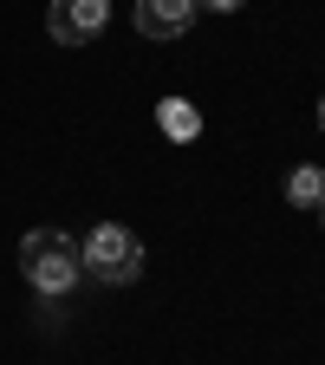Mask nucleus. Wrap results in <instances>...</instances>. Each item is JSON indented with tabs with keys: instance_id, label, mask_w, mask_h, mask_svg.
Wrapping results in <instances>:
<instances>
[{
	"instance_id": "nucleus-1",
	"label": "nucleus",
	"mask_w": 325,
	"mask_h": 365,
	"mask_svg": "<svg viewBox=\"0 0 325 365\" xmlns=\"http://www.w3.org/2000/svg\"><path fill=\"white\" fill-rule=\"evenodd\" d=\"M20 274L33 281V294L59 300L85 281V261H78V242L59 235V228H33V235L20 242Z\"/></svg>"
},
{
	"instance_id": "nucleus-2",
	"label": "nucleus",
	"mask_w": 325,
	"mask_h": 365,
	"mask_svg": "<svg viewBox=\"0 0 325 365\" xmlns=\"http://www.w3.org/2000/svg\"><path fill=\"white\" fill-rule=\"evenodd\" d=\"M78 261H85L91 281L130 287L137 274H144V242H137V228H124V222H98L91 242H78Z\"/></svg>"
},
{
	"instance_id": "nucleus-3",
	"label": "nucleus",
	"mask_w": 325,
	"mask_h": 365,
	"mask_svg": "<svg viewBox=\"0 0 325 365\" xmlns=\"http://www.w3.org/2000/svg\"><path fill=\"white\" fill-rule=\"evenodd\" d=\"M105 20H111V0H53L46 7V33L59 46H91L105 33Z\"/></svg>"
},
{
	"instance_id": "nucleus-4",
	"label": "nucleus",
	"mask_w": 325,
	"mask_h": 365,
	"mask_svg": "<svg viewBox=\"0 0 325 365\" xmlns=\"http://www.w3.org/2000/svg\"><path fill=\"white\" fill-rule=\"evenodd\" d=\"M196 20V0H137V33L144 39H182Z\"/></svg>"
},
{
	"instance_id": "nucleus-5",
	"label": "nucleus",
	"mask_w": 325,
	"mask_h": 365,
	"mask_svg": "<svg viewBox=\"0 0 325 365\" xmlns=\"http://www.w3.org/2000/svg\"><path fill=\"white\" fill-rule=\"evenodd\" d=\"M156 118H163V130L176 137V144H196V137H202V111H196L189 98H163Z\"/></svg>"
},
{
	"instance_id": "nucleus-6",
	"label": "nucleus",
	"mask_w": 325,
	"mask_h": 365,
	"mask_svg": "<svg viewBox=\"0 0 325 365\" xmlns=\"http://www.w3.org/2000/svg\"><path fill=\"white\" fill-rule=\"evenodd\" d=\"M319 196H325V170H306V163H299V170L287 176V202H293V209H319Z\"/></svg>"
},
{
	"instance_id": "nucleus-7",
	"label": "nucleus",
	"mask_w": 325,
	"mask_h": 365,
	"mask_svg": "<svg viewBox=\"0 0 325 365\" xmlns=\"http://www.w3.org/2000/svg\"><path fill=\"white\" fill-rule=\"evenodd\" d=\"M208 14H235V7H247V0H202Z\"/></svg>"
},
{
	"instance_id": "nucleus-8",
	"label": "nucleus",
	"mask_w": 325,
	"mask_h": 365,
	"mask_svg": "<svg viewBox=\"0 0 325 365\" xmlns=\"http://www.w3.org/2000/svg\"><path fill=\"white\" fill-rule=\"evenodd\" d=\"M319 130H325V98H319Z\"/></svg>"
},
{
	"instance_id": "nucleus-9",
	"label": "nucleus",
	"mask_w": 325,
	"mask_h": 365,
	"mask_svg": "<svg viewBox=\"0 0 325 365\" xmlns=\"http://www.w3.org/2000/svg\"><path fill=\"white\" fill-rule=\"evenodd\" d=\"M319 222H325V196H319Z\"/></svg>"
}]
</instances>
